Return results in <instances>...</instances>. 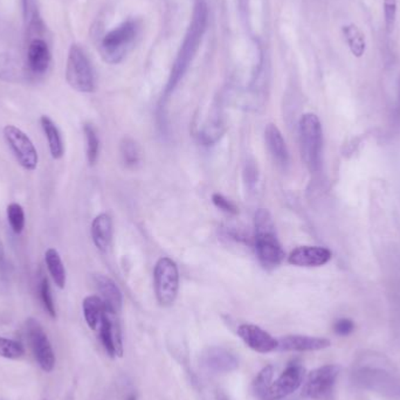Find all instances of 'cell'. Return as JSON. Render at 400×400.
I'll use <instances>...</instances> for the list:
<instances>
[{"label":"cell","mask_w":400,"mask_h":400,"mask_svg":"<svg viewBox=\"0 0 400 400\" xmlns=\"http://www.w3.org/2000/svg\"><path fill=\"white\" fill-rule=\"evenodd\" d=\"M209 25V8L204 0H199L195 4L192 13L191 21L184 37L183 44L180 46V52L177 54L176 60L173 62L171 73L168 76V85L165 88V98L170 96L180 85V80L186 74L195 54L198 52L202 37Z\"/></svg>","instance_id":"6da1fadb"},{"label":"cell","mask_w":400,"mask_h":400,"mask_svg":"<svg viewBox=\"0 0 400 400\" xmlns=\"http://www.w3.org/2000/svg\"><path fill=\"white\" fill-rule=\"evenodd\" d=\"M254 248L259 262L267 270L280 266L286 256L277 239L273 217L267 209H259L255 212Z\"/></svg>","instance_id":"7a4b0ae2"},{"label":"cell","mask_w":400,"mask_h":400,"mask_svg":"<svg viewBox=\"0 0 400 400\" xmlns=\"http://www.w3.org/2000/svg\"><path fill=\"white\" fill-rule=\"evenodd\" d=\"M299 139L301 155L311 173H318L322 166L323 131L322 124L315 114H304L299 122Z\"/></svg>","instance_id":"3957f363"},{"label":"cell","mask_w":400,"mask_h":400,"mask_svg":"<svg viewBox=\"0 0 400 400\" xmlns=\"http://www.w3.org/2000/svg\"><path fill=\"white\" fill-rule=\"evenodd\" d=\"M139 26L135 20H128L105 34L100 44L102 59L110 64H120L134 47Z\"/></svg>","instance_id":"277c9868"},{"label":"cell","mask_w":400,"mask_h":400,"mask_svg":"<svg viewBox=\"0 0 400 400\" xmlns=\"http://www.w3.org/2000/svg\"><path fill=\"white\" fill-rule=\"evenodd\" d=\"M155 294L161 307H171L180 292V270L176 262L168 256L158 259L154 270Z\"/></svg>","instance_id":"5b68a950"},{"label":"cell","mask_w":400,"mask_h":400,"mask_svg":"<svg viewBox=\"0 0 400 400\" xmlns=\"http://www.w3.org/2000/svg\"><path fill=\"white\" fill-rule=\"evenodd\" d=\"M66 80L73 89L80 93H93L96 87L89 58L78 44L71 45L68 53Z\"/></svg>","instance_id":"8992f818"},{"label":"cell","mask_w":400,"mask_h":400,"mask_svg":"<svg viewBox=\"0 0 400 400\" xmlns=\"http://www.w3.org/2000/svg\"><path fill=\"white\" fill-rule=\"evenodd\" d=\"M26 333L37 365L45 372H52L55 367V354L42 324L35 318H28Z\"/></svg>","instance_id":"52a82bcc"},{"label":"cell","mask_w":400,"mask_h":400,"mask_svg":"<svg viewBox=\"0 0 400 400\" xmlns=\"http://www.w3.org/2000/svg\"><path fill=\"white\" fill-rule=\"evenodd\" d=\"M5 141L10 146L15 159L20 166L27 171H33L37 166L39 156L30 137L21 129L15 125H6L4 128Z\"/></svg>","instance_id":"ba28073f"},{"label":"cell","mask_w":400,"mask_h":400,"mask_svg":"<svg viewBox=\"0 0 400 400\" xmlns=\"http://www.w3.org/2000/svg\"><path fill=\"white\" fill-rule=\"evenodd\" d=\"M306 378V371L299 364H290L273 381L261 400H282L301 388Z\"/></svg>","instance_id":"9c48e42d"},{"label":"cell","mask_w":400,"mask_h":400,"mask_svg":"<svg viewBox=\"0 0 400 400\" xmlns=\"http://www.w3.org/2000/svg\"><path fill=\"white\" fill-rule=\"evenodd\" d=\"M340 374V367L337 365H323L308 374L304 378L302 396L318 399L331 391Z\"/></svg>","instance_id":"30bf717a"},{"label":"cell","mask_w":400,"mask_h":400,"mask_svg":"<svg viewBox=\"0 0 400 400\" xmlns=\"http://www.w3.org/2000/svg\"><path fill=\"white\" fill-rule=\"evenodd\" d=\"M98 331L105 352L112 358L123 357V338L121 333L120 323L117 321V315L105 311L101 324L98 327Z\"/></svg>","instance_id":"8fae6325"},{"label":"cell","mask_w":400,"mask_h":400,"mask_svg":"<svg viewBox=\"0 0 400 400\" xmlns=\"http://www.w3.org/2000/svg\"><path fill=\"white\" fill-rule=\"evenodd\" d=\"M236 333L243 343L253 351L259 354H270L277 350L279 342L277 338L259 326L243 323L238 327Z\"/></svg>","instance_id":"7c38bea8"},{"label":"cell","mask_w":400,"mask_h":400,"mask_svg":"<svg viewBox=\"0 0 400 400\" xmlns=\"http://www.w3.org/2000/svg\"><path fill=\"white\" fill-rule=\"evenodd\" d=\"M202 364L214 374H228L239 367V359L228 349L211 347L202 352Z\"/></svg>","instance_id":"4fadbf2b"},{"label":"cell","mask_w":400,"mask_h":400,"mask_svg":"<svg viewBox=\"0 0 400 400\" xmlns=\"http://www.w3.org/2000/svg\"><path fill=\"white\" fill-rule=\"evenodd\" d=\"M331 252L320 246H299L290 252L288 262L296 267H321L331 260Z\"/></svg>","instance_id":"5bb4252c"},{"label":"cell","mask_w":400,"mask_h":400,"mask_svg":"<svg viewBox=\"0 0 400 400\" xmlns=\"http://www.w3.org/2000/svg\"><path fill=\"white\" fill-rule=\"evenodd\" d=\"M279 351L306 352L320 351L329 348L331 342L323 337L306 336V335H287L277 340Z\"/></svg>","instance_id":"9a60e30c"},{"label":"cell","mask_w":400,"mask_h":400,"mask_svg":"<svg viewBox=\"0 0 400 400\" xmlns=\"http://www.w3.org/2000/svg\"><path fill=\"white\" fill-rule=\"evenodd\" d=\"M98 287L100 297L105 303V311L112 314H119L123 307V295L116 282L103 274H98L94 277Z\"/></svg>","instance_id":"2e32d148"},{"label":"cell","mask_w":400,"mask_h":400,"mask_svg":"<svg viewBox=\"0 0 400 400\" xmlns=\"http://www.w3.org/2000/svg\"><path fill=\"white\" fill-rule=\"evenodd\" d=\"M266 146L270 156L281 168H286L289 163V151L280 129L274 123H270L265 129Z\"/></svg>","instance_id":"e0dca14e"},{"label":"cell","mask_w":400,"mask_h":400,"mask_svg":"<svg viewBox=\"0 0 400 400\" xmlns=\"http://www.w3.org/2000/svg\"><path fill=\"white\" fill-rule=\"evenodd\" d=\"M90 233H92L94 245L98 251H101L102 253L108 251L109 247L112 245V234H114L112 217L107 214H98L92 223Z\"/></svg>","instance_id":"ac0fdd59"},{"label":"cell","mask_w":400,"mask_h":400,"mask_svg":"<svg viewBox=\"0 0 400 400\" xmlns=\"http://www.w3.org/2000/svg\"><path fill=\"white\" fill-rule=\"evenodd\" d=\"M27 59H28L31 71L35 74H44L49 69L51 61H52L49 45L42 39H39V37L33 39L28 46Z\"/></svg>","instance_id":"d6986e66"},{"label":"cell","mask_w":400,"mask_h":400,"mask_svg":"<svg viewBox=\"0 0 400 400\" xmlns=\"http://www.w3.org/2000/svg\"><path fill=\"white\" fill-rule=\"evenodd\" d=\"M83 316L87 326L92 330H98L105 313V306L98 295L87 296L82 302Z\"/></svg>","instance_id":"ffe728a7"},{"label":"cell","mask_w":400,"mask_h":400,"mask_svg":"<svg viewBox=\"0 0 400 400\" xmlns=\"http://www.w3.org/2000/svg\"><path fill=\"white\" fill-rule=\"evenodd\" d=\"M45 262L53 282L56 284V287L64 289L67 275L59 252L56 251L55 248H49L45 253Z\"/></svg>","instance_id":"44dd1931"},{"label":"cell","mask_w":400,"mask_h":400,"mask_svg":"<svg viewBox=\"0 0 400 400\" xmlns=\"http://www.w3.org/2000/svg\"><path fill=\"white\" fill-rule=\"evenodd\" d=\"M40 122H42V130L45 132L46 139L49 141V151L52 157L54 159H60L64 154V142H62L60 130L49 116H42Z\"/></svg>","instance_id":"7402d4cb"},{"label":"cell","mask_w":400,"mask_h":400,"mask_svg":"<svg viewBox=\"0 0 400 400\" xmlns=\"http://www.w3.org/2000/svg\"><path fill=\"white\" fill-rule=\"evenodd\" d=\"M225 131V121L219 112H216L211 120L206 122L200 132V139L205 146H212L220 139Z\"/></svg>","instance_id":"603a6c76"},{"label":"cell","mask_w":400,"mask_h":400,"mask_svg":"<svg viewBox=\"0 0 400 400\" xmlns=\"http://www.w3.org/2000/svg\"><path fill=\"white\" fill-rule=\"evenodd\" d=\"M343 34L352 54L356 58L364 55L367 49V42H365V35L362 33V31L359 30L356 25H347L343 27Z\"/></svg>","instance_id":"cb8c5ba5"},{"label":"cell","mask_w":400,"mask_h":400,"mask_svg":"<svg viewBox=\"0 0 400 400\" xmlns=\"http://www.w3.org/2000/svg\"><path fill=\"white\" fill-rule=\"evenodd\" d=\"M121 158L127 168H135L141 162V150L135 139L124 137L120 144Z\"/></svg>","instance_id":"d4e9b609"},{"label":"cell","mask_w":400,"mask_h":400,"mask_svg":"<svg viewBox=\"0 0 400 400\" xmlns=\"http://www.w3.org/2000/svg\"><path fill=\"white\" fill-rule=\"evenodd\" d=\"M24 18L27 30L39 32L42 30V20L37 6V0H23Z\"/></svg>","instance_id":"484cf974"},{"label":"cell","mask_w":400,"mask_h":400,"mask_svg":"<svg viewBox=\"0 0 400 400\" xmlns=\"http://www.w3.org/2000/svg\"><path fill=\"white\" fill-rule=\"evenodd\" d=\"M87 142V159L90 165H94L98 162V153H100V139L95 128L92 124H85L83 127Z\"/></svg>","instance_id":"4316f807"},{"label":"cell","mask_w":400,"mask_h":400,"mask_svg":"<svg viewBox=\"0 0 400 400\" xmlns=\"http://www.w3.org/2000/svg\"><path fill=\"white\" fill-rule=\"evenodd\" d=\"M273 365H267V367H263L259 372L258 376L255 377L254 382H253V392H254L255 396L258 397L259 399H261L270 384L273 383Z\"/></svg>","instance_id":"83f0119b"},{"label":"cell","mask_w":400,"mask_h":400,"mask_svg":"<svg viewBox=\"0 0 400 400\" xmlns=\"http://www.w3.org/2000/svg\"><path fill=\"white\" fill-rule=\"evenodd\" d=\"M8 224L11 226L12 231L15 234H21L25 228V212H24L23 206L19 205L17 202H12L8 206Z\"/></svg>","instance_id":"f1b7e54d"},{"label":"cell","mask_w":400,"mask_h":400,"mask_svg":"<svg viewBox=\"0 0 400 400\" xmlns=\"http://www.w3.org/2000/svg\"><path fill=\"white\" fill-rule=\"evenodd\" d=\"M25 355L23 345L17 340L0 336V357L6 359H19Z\"/></svg>","instance_id":"f546056e"},{"label":"cell","mask_w":400,"mask_h":400,"mask_svg":"<svg viewBox=\"0 0 400 400\" xmlns=\"http://www.w3.org/2000/svg\"><path fill=\"white\" fill-rule=\"evenodd\" d=\"M40 299H42V306L45 308V311L49 313V316L52 318H55V304H54L52 290H51V286H49L47 277H44L42 280V284H40Z\"/></svg>","instance_id":"4dcf8cb0"},{"label":"cell","mask_w":400,"mask_h":400,"mask_svg":"<svg viewBox=\"0 0 400 400\" xmlns=\"http://www.w3.org/2000/svg\"><path fill=\"white\" fill-rule=\"evenodd\" d=\"M212 202H214V206L217 209H220L225 214H231V216H236L238 214V207H236L234 202L228 200L225 195H220V193H214L212 195Z\"/></svg>","instance_id":"1f68e13d"},{"label":"cell","mask_w":400,"mask_h":400,"mask_svg":"<svg viewBox=\"0 0 400 400\" xmlns=\"http://www.w3.org/2000/svg\"><path fill=\"white\" fill-rule=\"evenodd\" d=\"M384 15L388 31L391 32L394 26L397 15V0H384Z\"/></svg>","instance_id":"d6a6232c"},{"label":"cell","mask_w":400,"mask_h":400,"mask_svg":"<svg viewBox=\"0 0 400 400\" xmlns=\"http://www.w3.org/2000/svg\"><path fill=\"white\" fill-rule=\"evenodd\" d=\"M355 329V323L349 318H340L335 323L333 330L340 336H348Z\"/></svg>","instance_id":"836d02e7"},{"label":"cell","mask_w":400,"mask_h":400,"mask_svg":"<svg viewBox=\"0 0 400 400\" xmlns=\"http://www.w3.org/2000/svg\"><path fill=\"white\" fill-rule=\"evenodd\" d=\"M5 267L4 251H3V246L0 243V270H3Z\"/></svg>","instance_id":"e575fe53"},{"label":"cell","mask_w":400,"mask_h":400,"mask_svg":"<svg viewBox=\"0 0 400 400\" xmlns=\"http://www.w3.org/2000/svg\"><path fill=\"white\" fill-rule=\"evenodd\" d=\"M127 400H136V396H134V394H130Z\"/></svg>","instance_id":"d590c367"},{"label":"cell","mask_w":400,"mask_h":400,"mask_svg":"<svg viewBox=\"0 0 400 400\" xmlns=\"http://www.w3.org/2000/svg\"><path fill=\"white\" fill-rule=\"evenodd\" d=\"M221 400H226V399H221Z\"/></svg>","instance_id":"8d00e7d4"}]
</instances>
